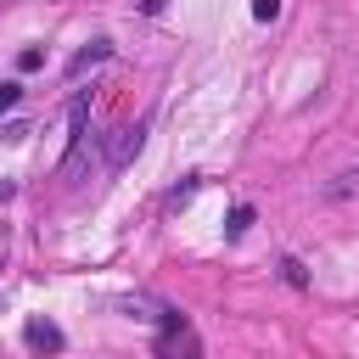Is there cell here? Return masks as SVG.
I'll list each match as a JSON object with an SVG mask.
<instances>
[{
	"label": "cell",
	"mask_w": 359,
	"mask_h": 359,
	"mask_svg": "<svg viewBox=\"0 0 359 359\" xmlns=\"http://www.w3.org/2000/svg\"><path fill=\"white\" fill-rule=\"evenodd\" d=\"M140 140H146V129H140V123H118V129H112V140H107V163H112V168H123V163L140 151Z\"/></svg>",
	"instance_id": "6da1fadb"
},
{
	"label": "cell",
	"mask_w": 359,
	"mask_h": 359,
	"mask_svg": "<svg viewBox=\"0 0 359 359\" xmlns=\"http://www.w3.org/2000/svg\"><path fill=\"white\" fill-rule=\"evenodd\" d=\"M22 337H28V348H62V331H56L50 320H28Z\"/></svg>",
	"instance_id": "7a4b0ae2"
},
{
	"label": "cell",
	"mask_w": 359,
	"mask_h": 359,
	"mask_svg": "<svg viewBox=\"0 0 359 359\" xmlns=\"http://www.w3.org/2000/svg\"><path fill=\"white\" fill-rule=\"evenodd\" d=\"M107 50H112V45H107V39H95L90 50H79V56H73V67H67V73H73V79H79V73H90L95 62H107Z\"/></svg>",
	"instance_id": "3957f363"
},
{
	"label": "cell",
	"mask_w": 359,
	"mask_h": 359,
	"mask_svg": "<svg viewBox=\"0 0 359 359\" xmlns=\"http://www.w3.org/2000/svg\"><path fill=\"white\" fill-rule=\"evenodd\" d=\"M275 11H280V0H252V17H258V22H269Z\"/></svg>",
	"instance_id": "277c9868"
},
{
	"label": "cell",
	"mask_w": 359,
	"mask_h": 359,
	"mask_svg": "<svg viewBox=\"0 0 359 359\" xmlns=\"http://www.w3.org/2000/svg\"><path fill=\"white\" fill-rule=\"evenodd\" d=\"M39 62H45V50H22V56H17V67H22V73H34Z\"/></svg>",
	"instance_id": "5b68a950"
},
{
	"label": "cell",
	"mask_w": 359,
	"mask_h": 359,
	"mask_svg": "<svg viewBox=\"0 0 359 359\" xmlns=\"http://www.w3.org/2000/svg\"><path fill=\"white\" fill-rule=\"evenodd\" d=\"M247 224H252V213H247V208H236V213H230V236H241Z\"/></svg>",
	"instance_id": "8992f818"
},
{
	"label": "cell",
	"mask_w": 359,
	"mask_h": 359,
	"mask_svg": "<svg viewBox=\"0 0 359 359\" xmlns=\"http://www.w3.org/2000/svg\"><path fill=\"white\" fill-rule=\"evenodd\" d=\"M17 95H22L17 84H0V112H11V107H17Z\"/></svg>",
	"instance_id": "52a82bcc"
},
{
	"label": "cell",
	"mask_w": 359,
	"mask_h": 359,
	"mask_svg": "<svg viewBox=\"0 0 359 359\" xmlns=\"http://www.w3.org/2000/svg\"><path fill=\"white\" fill-rule=\"evenodd\" d=\"M140 6H146V11H163V0H140Z\"/></svg>",
	"instance_id": "ba28073f"
}]
</instances>
